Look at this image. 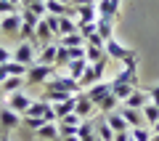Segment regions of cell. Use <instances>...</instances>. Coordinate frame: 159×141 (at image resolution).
I'll list each match as a JSON object with an SVG mask.
<instances>
[{
    "label": "cell",
    "instance_id": "1",
    "mask_svg": "<svg viewBox=\"0 0 159 141\" xmlns=\"http://www.w3.org/2000/svg\"><path fill=\"white\" fill-rule=\"evenodd\" d=\"M103 51H106L109 59H117V61H122L125 67H130V64H138V53L133 51V48H125V45H119L117 37L106 40L103 43Z\"/></svg>",
    "mask_w": 159,
    "mask_h": 141
},
{
    "label": "cell",
    "instance_id": "2",
    "mask_svg": "<svg viewBox=\"0 0 159 141\" xmlns=\"http://www.w3.org/2000/svg\"><path fill=\"white\" fill-rule=\"evenodd\" d=\"M51 77H56V67H48V64H32L24 75L27 85H45Z\"/></svg>",
    "mask_w": 159,
    "mask_h": 141
},
{
    "label": "cell",
    "instance_id": "3",
    "mask_svg": "<svg viewBox=\"0 0 159 141\" xmlns=\"http://www.w3.org/2000/svg\"><path fill=\"white\" fill-rule=\"evenodd\" d=\"M106 61H109V56L101 59V61H96V64H88V69L82 72V77H80V88H90V85L101 83L103 69H106Z\"/></svg>",
    "mask_w": 159,
    "mask_h": 141
},
{
    "label": "cell",
    "instance_id": "4",
    "mask_svg": "<svg viewBox=\"0 0 159 141\" xmlns=\"http://www.w3.org/2000/svg\"><path fill=\"white\" fill-rule=\"evenodd\" d=\"M19 125H21V114H16L8 104H0V139L8 136L13 128H19Z\"/></svg>",
    "mask_w": 159,
    "mask_h": 141
},
{
    "label": "cell",
    "instance_id": "5",
    "mask_svg": "<svg viewBox=\"0 0 159 141\" xmlns=\"http://www.w3.org/2000/svg\"><path fill=\"white\" fill-rule=\"evenodd\" d=\"M45 90H64V93H72L74 96V93H80V83L74 77H69V75L66 77H51L45 83Z\"/></svg>",
    "mask_w": 159,
    "mask_h": 141
},
{
    "label": "cell",
    "instance_id": "6",
    "mask_svg": "<svg viewBox=\"0 0 159 141\" xmlns=\"http://www.w3.org/2000/svg\"><path fill=\"white\" fill-rule=\"evenodd\" d=\"M119 8H122V0H98L96 3L98 19H106V22H117Z\"/></svg>",
    "mask_w": 159,
    "mask_h": 141
},
{
    "label": "cell",
    "instance_id": "7",
    "mask_svg": "<svg viewBox=\"0 0 159 141\" xmlns=\"http://www.w3.org/2000/svg\"><path fill=\"white\" fill-rule=\"evenodd\" d=\"M11 61H19V64H24V67H32L34 64V45L32 43H19V48L13 51Z\"/></svg>",
    "mask_w": 159,
    "mask_h": 141
},
{
    "label": "cell",
    "instance_id": "8",
    "mask_svg": "<svg viewBox=\"0 0 159 141\" xmlns=\"http://www.w3.org/2000/svg\"><path fill=\"white\" fill-rule=\"evenodd\" d=\"M93 109H96V104H93L90 99H88V93H82V90H80V93H74V112H77L82 120H88V117H90V114H93Z\"/></svg>",
    "mask_w": 159,
    "mask_h": 141
},
{
    "label": "cell",
    "instance_id": "9",
    "mask_svg": "<svg viewBox=\"0 0 159 141\" xmlns=\"http://www.w3.org/2000/svg\"><path fill=\"white\" fill-rule=\"evenodd\" d=\"M19 29H21V11L3 16V22H0V35H19Z\"/></svg>",
    "mask_w": 159,
    "mask_h": 141
},
{
    "label": "cell",
    "instance_id": "10",
    "mask_svg": "<svg viewBox=\"0 0 159 141\" xmlns=\"http://www.w3.org/2000/svg\"><path fill=\"white\" fill-rule=\"evenodd\" d=\"M29 104H32V99H29L24 90H16V93H11V96H8V107H11L16 114H24V112L29 109Z\"/></svg>",
    "mask_w": 159,
    "mask_h": 141
},
{
    "label": "cell",
    "instance_id": "11",
    "mask_svg": "<svg viewBox=\"0 0 159 141\" xmlns=\"http://www.w3.org/2000/svg\"><path fill=\"white\" fill-rule=\"evenodd\" d=\"M56 56H58V45L51 43V45H45V48L40 51V56H34V64H48V67H56Z\"/></svg>",
    "mask_w": 159,
    "mask_h": 141
},
{
    "label": "cell",
    "instance_id": "12",
    "mask_svg": "<svg viewBox=\"0 0 159 141\" xmlns=\"http://www.w3.org/2000/svg\"><path fill=\"white\" fill-rule=\"evenodd\" d=\"M146 104H148V93L143 88H135L130 96L125 99V107H130V109H143Z\"/></svg>",
    "mask_w": 159,
    "mask_h": 141
},
{
    "label": "cell",
    "instance_id": "13",
    "mask_svg": "<svg viewBox=\"0 0 159 141\" xmlns=\"http://www.w3.org/2000/svg\"><path fill=\"white\" fill-rule=\"evenodd\" d=\"M109 90H111V80H109V83H103V80H101V83L90 85V88H88L85 93H88V99H90L93 104H98V101H101V99L109 93Z\"/></svg>",
    "mask_w": 159,
    "mask_h": 141
},
{
    "label": "cell",
    "instance_id": "14",
    "mask_svg": "<svg viewBox=\"0 0 159 141\" xmlns=\"http://www.w3.org/2000/svg\"><path fill=\"white\" fill-rule=\"evenodd\" d=\"M119 114H122V117L127 120L130 130H133V128H141V125L146 123V120H143V112H141V109H130V107H122V109H119Z\"/></svg>",
    "mask_w": 159,
    "mask_h": 141
},
{
    "label": "cell",
    "instance_id": "15",
    "mask_svg": "<svg viewBox=\"0 0 159 141\" xmlns=\"http://www.w3.org/2000/svg\"><path fill=\"white\" fill-rule=\"evenodd\" d=\"M103 117H106L109 128H111L114 133H125V130H130V125H127V120L122 117L119 112H109V114H103Z\"/></svg>",
    "mask_w": 159,
    "mask_h": 141
},
{
    "label": "cell",
    "instance_id": "16",
    "mask_svg": "<svg viewBox=\"0 0 159 141\" xmlns=\"http://www.w3.org/2000/svg\"><path fill=\"white\" fill-rule=\"evenodd\" d=\"M56 45H61V48H85L88 43H85V37L80 32H72V35H61Z\"/></svg>",
    "mask_w": 159,
    "mask_h": 141
},
{
    "label": "cell",
    "instance_id": "17",
    "mask_svg": "<svg viewBox=\"0 0 159 141\" xmlns=\"http://www.w3.org/2000/svg\"><path fill=\"white\" fill-rule=\"evenodd\" d=\"M74 19H77V24H90V22H96V19H98L96 6H80V8H74Z\"/></svg>",
    "mask_w": 159,
    "mask_h": 141
},
{
    "label": "cell",
    "instance_id": "18",
    "mask_svg": "<svg viewBox=\"0 0 159 141\" xmlns=\"http://www.w3.org/2000/svg\"><path fill=\"white\" fill-rule=\"evenodd\" d=\"M135 75H138V64H130V67H125L117 77L111 80V85H125V83H133V85H135Z\"/></svg>",
    "mask_w": 159,
    "mask_h": 141
},
{
    "label": "cell",
    "instance_id": "19",
    "mask_svg": "<svg viewBox=\"0 0 159 141\" xmlns=\"http://www.w3.org/2000/svg\"><path fill=\"white\" fill-rule=\"evenodd\" d=\"M51 107H53V104H45L43 99H37V101L29 104V109L24 114H27V117H43V120H45V114H48V109H51ZM24 114H21V117H24Z\"/></svg>",
    "mask_w": 159,
    "mask_h": 141
},
{
    "label": "cell",
    "instance_id": "20",
    "mask_svg": "<svg viewBox=\"0 0 159 141\" xmlns=\"http://www.w3.org/2000/svg\"><path fill=\"white\" fill-rule=\"evenodd\" d=\"M34 133L40 136V139H45V141H61V136H58V125L56 123H45L43 128H37Z\"/></svg>",
    "mask_w": 159,
    "mask_h": 141
},
{
    "label": "cell",
    "instance_id": "21",
    "mask_svg": "<svg viewBox=\"0 0 159 141\" xmlns=\"http://www.w3.org/2000/svg\"><path fill=\"white\" fill-rule=\"evenodd\" d=\"M96 136L98 139H103V141H114V130L109 128V123H106V117H96Z\"/></svg>",
    "mask_w": 159,
    "mask_h": 141
},
{
    "label": "cell",
    "instance_id": "22",
    "mask_svg": "<svg viewBox=\"0 0 159 141\" xmlns=\"http://www.w3.org/2000/svg\"><path fill=\"white\" fill-rule=\"evenodd\" d=\"M117 101H119V99H117V96H114L111 90H109L106 96H103V99H101V101H98V104H96V109H98V112H101V114H109V112H114V109H117Z\"/></svg>",
    "mask_w": 159,
    "mask_h": 141
},
{
    "label": "cell",
    "instance_id": "23",
    "mask_svg": "<svg viewBox=\"0 0 159 141\" xmlns=\"http://www.w3.org/2000/svg\"><path fill=\"white\" fill-rule=\"evenodd\" d=\"M66 69H69V77H74V80L80 83L82 72L88 69V59H74V61H69V64H66Z\"/></svg>",
    "mask_w": 159,
    "mask_h": 141
},
{
    "label": "cell",
    "instance_id": "24",
    "mask_svg": "<svg viewBox=\"0 0 159 141\" xmlns=\"http://www.w3.org/2000/svg\"><path fill=\"white\" fill-rule=\"evenodd\" d=\"M24 85H27V80H24V77H8L6 83L0 85V93H8V96H11V93H16V90H21Z\"/></svg>",
    "mask_w": 159,
    "mask_h": 141
},
{
    "label": "cell",
    "instance_id": "25",
    "mask_svg": "<svg viewBox=\"0 0 159 141\" xmlns=\"http://www.w3.org/2000/svg\"><path fill=\"white\" fill-rule=\"evenodd\" d=\"M96 29H98V35H101L103 43L114 37V22H106V19H96Z\"/></svg>",
    "mask_w": 159,
    "mask_h": 141
},
{
    "label": "cell",
    "instance_id": "26",
    "mask_svg": "<svg viewBox=\"0 0 159 141\" xmlns=\"http://www.w3.org/2000/svg\"><path fill=\"white\" fill-rule=\"evenodd\" d=\"M85 59H88V64H96V61H101V59H106L103 45H85Z\"/></svg>",
    "mask_w": 159,
    "mask_h": 141
},
{
    "label": "cell",
    "instance_id": "27",
    "mask_svg": "<svg viewBox=\"0 0 159 141\" xmlns=\"http://www.w3.org/2000/svg\"><path fill=\"white\" fill-rule=\"evenodd\" d=\"M135 88H138V85H133V83H125V85H111V93L119 99V101H125V99L130 96Z\"/></svg>",
    "mask_w": 159,
    "mask_h": 141
},
{
    "label": "cell",
    "instance_id": "28",
    "mask_svg": "<svg viewBox=\"0 0 159 141\" xmlns=\"http://www.w3.org/2000/svg\"><path fill=\"white\" fill-rule=\"evenodd\" d=\"M141 112H143V117H146V123H151V125L159 120V107H157V104H151V101H148Z\"/></svg>",
    "mask_w": 159,
    "mask_h": 141
},
{
    "label": "cell",
    "instance_id": "29",
    "mask_svg": "<svg viewBox=\"0 0 159 141\" xmlns=\"http://www.w3.org/2000/svg\"><path fill=\"white\" fill-rule=\"evenodd\" d=\"M130 136H133V141H151L154 130H148L146 125H141V128H133V130H130Z\"/></svg>",
    "mask_w": 159,
    "mask_h": 141
},
{
    "label": "cell",
    "instance_id": "30",
    "mask_svg": "<svg viewBox=\"0 0 159 141\" xmlns=\"http://www.w3.org/2000/svg\"><path fill=\"white\" fill-rule=\"evenodd\" d=\"M58 125V136L66 139V136H77V128L80 125H69V123H56Z\"/></svg>",
    "mask_w": 159,
    "mask_h": 141
},
{
    "label": "cell",
    "instance_id": "31",
    "mask_svg": "<svg viewBox=\"0 0 159 141\" xmlns=\"http://www.w3.org/2000/svg\"><path fill=\"white\" fill-rule=\"evenodd\" d=\"M21 123L27 125L29 130H37V128H43V125H45V120H43V117H27V114H24Z\"/></svg>",
    "mask_w": 159,
    "mask_h": 141
},
{
    "label": "cell",
    "instance_id": "32",
    "mask_svg": "<svg viewBox=\"0 0 159 141\" xmlns=\"http://www.w3.org/2000/svg\"><path fill=\"white\" fill-rule=\"evenodd\" d=\"M21 8L19 6H13V3H8V0H0V13L3 16H8V13H19Z\"/></svg>",
    "mask_w": 159,
    "mask_h": 141
},
{
    "label": "cell",
    "instance_id": "33",
    "mask_svg": "<svg viewBox=\"0 0 159 141\" xmlns=\"http://www.w3.org/2000/svg\"><path fill=\"white\" fill-rule=\"evenodd\" d=\"M148 93V99H151V104H157L159 107V85H151V88H143Z\"/></svg>",
    "mask_w": 159,
    "mask_h": 141
},
{
    "label": "cell",
    "instance_id": "34",
    "mask_svg": "<svg viewBox=\"0 0 159 141\" xmlns=\"http://www.w3.org/2000/svg\"><path fill=\"white\" fill-rule=\"evenodd\" d=\"M11 59H13V53L8 51V48H0V64H8Z\"/></svg>",
    "mask_w": 159,
    "mask_h": 141
},
{
    "label": "cell",
    "instance_id": "35",
    "mask_svg": "<svg viewBox=\"0 0 159 141\" xmlns=\"http://www.w3.org/2000/svg\"><path fill=\"white\" fill-rule=\"evenodd\" d=\"M8 77H11V75H8V64H0V85L6 83Z\"/></svg>",
    "mask_w": 159,
    "mask_h": 141
},
{
    "label": "cell",
    "instance_id": "36",
    "mask_svg": "<svg viewBox=\"0 0 159 141\" xmlns=\"http://www.w3.org/2000/svg\"><path fill=\"white\" fill-rule=\"evenodd\" d=\"M114 141H133L130 130H125V133H114Z\"/></svg>",
    "mask_w": 159,
    "mask_h": 141
},
{
    "label": "cell",
    "instance_id": "37",
    "mask_svg": "<svg viewBox=\"0 0 159 141\" xmlns=\"http://www.w3.org/2000/svg\"><path fill=\"white\" fill-rule=\"evenodd\" d=\"M80 6H96V0H72V8H80Z\"/></svg>",
    "mask_w": 159,
    "mask_h": 141
},
{
    "label": "cell",
    "instance_id": "38",
    "mask_svg": "<svg viewBox=\"0 0 159 141\" xmlns=\"http://www.w3.org/2000/svg\"><path fill=\"white\" fill-rule=\"evenodd\" d=\"M32 3H40V0H21V8L24 6H32Z\"/></svg>",
    "mask_w": 159,
    "mask_h": 141
},
{
    "label": "cell",
    "instance_id": "39",
    "mask_svg": "<svg viewBox=\"0 0 159 141\" xmlns=\"http://www.w3.org/2000/svg\"><path fill=\"white\" fill-rule=\"evenodd\" d=\"M61 141H80L77 136H66V139H61Z\"/></svg>",
    "mask_w": 159,
    "mask_h": 141
},
{
    "label": "cell",
    "instance_id": "40",
    "mask_svg": "<svg viewBox=\"0 0 159 141\" xmlns=\"http://www.w3.org/2000/svg\"><path fill=\"white\" fill-rule=\"evenodd\" d=\"M8 3H13V6H19V8H21V0H8Z\"/></svg>",
    "mask_w": 159,
    "mask_h": 141
},
{
    "label": "cell",
    "instance_id": "41",
    "mask_svg": "<svg viewBox=\"0 0 159 141\" xmlns=\"http://www.w3.org/2000/svg\"><path fill=\"white\" fill-rule=\"evenodd\" d=\"M154 133H159V120H157V123H154Z\"/></svg>",
    "mask_w": 159,
    "mask_h": 141
},
{
    "label": "cell",
    "instance_id": "42",
    "mask_svg": "<svg viewBox=\"0 0 159 141\" xmlns=\"http://www.w3.org/2000/svg\"><path fill=\"white\" fill-rule=\"evenodd\" d=\"M151 141H159V133H154V136H151Z\"/></svg>",
    "mask_w": 159,
    "mask_h": 141
},
{
    "label": "cell",
    "instance_id": "43",
    "mask_svg": "<svg viewBox=\"0 0 159 141\" xmlns=\"http://www.w3.org/2000/svg\"><path fill=\"white\" fill-rule=\"evenodd\" d=\"M58 3H66V6H72V0H58Z\"/></svg>",
    "mask_w": 159,
    "mask_h": 141
},
{
    "label": "cell",
    "instance_id": "44",
    "mask_svg": "<svg viewBox=\"0 0 159 141\" xmlns=\"http://www.w3.org/2000/svg\"><path fill=\"white\" fill-rule=\"evenodd\" d=\"M0 141H8V136H3V139H0Z\"/></svg>",
    "mask_w": 159,
    "mask_h": 141
},
{
    "label": "cell",
    "instance_id": "45",
    "mask_svg": "<svg viewBox=\"0 0 159 141\" xmlns=\"http://www.w3.org/2000/svg\"><path fill=\"white\" fill-rule=\"evenodd\" d=\"M96 141H103V139H96Z\"/></svg>",
    "mask_w": 159,
    "mask_h": 141
},
{
    "label": "cell",
    "instance_id": "46",
    "mask_svg": "<svg viewBox=\"0 0 159 141\" xmlns=\"http://www.w3.org/2000/svg\"><path fill=\"white\" fill-rule=\"evenodd\" d=\"M0 96H3V93H0Z\"/></svg>",
    "mask_w": 159,
    "mask_h": 141
}]
</instances>
